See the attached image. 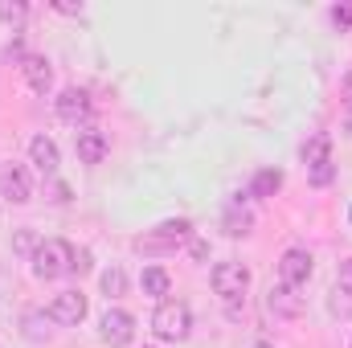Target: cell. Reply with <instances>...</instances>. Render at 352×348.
Returning a JSON list of instances; mask_svg holds the SVG:
<instances>
[{"instance_id": "obj_15", "label": "cell", "mask_w": 352, "mask_h": 348, "mask_svg": "<svg viewBox=\"0 0 352 348\" xmlns=\"http://www.w3.org/2000/svg\"><path fill=\"white\" fill-rule=\"evenodd\" d=\"M140 283H144V295H156V299H160V295H168V287H173V279H168V270H164V266H148Z\"/></svg>"}, {"instance_id": "obj_28", "label": "cell", "mask_w": 352, "mask_h": 348, "mask_svg": "<svg viewBox=\"0 0 352 348\" xmlns=\"http://www.w3.org/2000/svg\"><path fill=\"white\" fill-rule=\"evenodd\" d=\"M349 131H352V115H349Z\"/></svg>"}, {"instance_id": "obj_19", "label": "cell", "mask_w": 352, "mask_h": 348, "mask_svg": "<svg viewBox=\"0 0 352 348\" xmlns=\"http://www.w3.org/2000/svg\"><path fill=\"white\" fill-rule=\"evenodd\" d=\"M102 291H107V295H123V291H127V274H123L119 266L102 270Z\"/></svg>"}, {"instance_id": "obj_5", "label": "cell", "mask_w": 352, "mask_h": 348, "mask_svg": "<svg viewBox=\"0 0 352 348\" xmlns=\"http://www.w3.org/2000/svg\"><path fill=\"white\" fill-rule=\"evenodd\" d=\"M50 320H58V324H66V328L82 324V320H87V295H82V291H58L54 303H50Z\"/></svg>"}, {"instance_id": "obj_8", "label": "cell", "mask_w": 352, "mask_h": 348, "mask_svg": "<svg viewBox=\"0 0 352 348\" xmlns=\"http://www.w3.org/2000/svg\"><path fill=\"white\" fill-rule=\"evenodd\" d=\"M266 307L274 312V316H283V320H299L303 316V295H299V287H287V283H274L270 291H266Z\"/></svg>"}, {"instance_id": "obj_20", "label": "cell", "mask_w": 352, "mask_h": 348, "mask_svg": "<svg viewBox=\"0 0 352 348\" xmlns=\"http://www.w3.org/2000/svg\"><path fill=\"white\" fill-rule=\"evenodd\" d=\"M37 246H41V242H37L33 230H21V234L12 238V250H16V254H37Z\"/></svg>"}, {"instance_id": "obj_10", "label": "cell", "mask_w": 352, "mask_h": 348, "mask_svg": "<svg viewBox=\"0 0 352 348\" xmlns=\"http://www.w3.org/2000/svg\"><path fill=\"white\" fill-rule=\"evenodd\" d=\"M0 193L12 201V205H25L33 197V184H29V173L21 164H4L0 168Z\"/></svg>"}, {"instance_id": "obj_6", "label": "cell", "mask_w": 352, "mask_h": 348, "mask_svg": "<svg viewBox=\"0 0 352 348\" xmlns=\"http://www.w3.org/2000/svg\"><path fill=\"white\" fill-rule=\"evenodd\" d=\"M188 238H192V221L176 217V221L156 226V234H152V238H140V250H173V246L188 242Z\"/></svg>"}, {"instance_id": "obj_21", "label": "cell", "mask_w": 352, "mask_h": 348, "mask_svg": "<svg viewBox=\"0 0 352 348\" xmlns=\"http://www.w3.org/2000/svg\"><path fill=\"white\" fill-rule=\"evenodd\" d=\"M332 176H336V164L328 160V164H320V168H311V184H320V188H324V184H332Z\"/></svg>"}, {"instance_id": "obj_22", "label": "cell", "mask_w": 352, "mask_h": 348, "mask_svg": "<svg viewBox=\"0 0 352 348\" xmlns=\"http://www.w3.org/2000/svg\"><path fill=\"white\" fill-rule=\"evenodd\" d=\"M336 291H344V295L352 299V259L340 262V287H336Z\"/></svg>"}, {"instance_id": "obj_29", "label": "cell", "mask_w": 352, "mask_h": 348, "mask_svg": "<svg viewBox=\"0 0 352 348\" xmlns=\"http://www.w3.org/2000/svg\"><path fill=\"white\" fill-rule=\"evenodd\" d=\"M349 221H352V209H349Z\"/></svg>"}, {"instance_id": "obj_24", "label": "cell", "mask_w": 352, "mask_h": 348, "mask_svg": "<svg viewBox=\"0 0 352 348\" xmlns=\"http://www.w3.org/2000/svg\"><path fill=\"white\" fill-rule=\"evenodd\" d=\"M74 270H78V274H87V270H90V254H87V250H78V254H74Z\"/></svg>"}, {"instance_id": "obj_4", "label": "cell", "mask_w": 352, "mask_h": 348, "mask_svg": "<svg viewBox=\"0 0 352 348\" xmlns=\"http://www.w3.org/2000/svg\"><path fill=\"white\" fill-rule=\"evenodd\" d=\"M98 336H102L111 348L131 345V336H135V316L123 312V307H107L102 320H98Z\"/></svg>"}, {"instance_id": "obj_16", "label": "cell", "mask_w": 352, "mask_h": 348, "mask_svg": "<svg viewBox=\"0 0 352 348\" xmlns=\"http://www.w3.org/2000/svg\"><path fill=\"white\" fill-rule=\"evenodd\" d=\"M278 188H283V173L278 168H263L254 176V184H250V197H274Z\"/></svg>"}, {"instance_id": "obj_2", "label": "cell", "mask_w": 352, "mask_h": 348, "mask_svg": "<svg viewBox=\"0 0 352 348\" xmlns=\"http://www.w3.org/2000/svg\"><path fill=\"white\" fill-rule=\"evenodd\" d=\"M152 328H156V336H160V340H184V336H188V328H192V316H188V307H184V303L164 299V303L156 307V316H152Z\"/></svg>"}, {"instance_id": "obj_18", "label": "cell", "mask_w": 352, "mask_h": 348, "mask_svg": "<svg viewBox=\"0 0 352 348\" xmlns=\"http://www.w3.org/2000/svg\"><path fill=\"white\" fill-rule=\"evenodd\" d=\"M25 17H29V8L21 0H0V21L4 25H25Z\"/></svg>"}, {"instance_id": "obj_27", "label": "cell", "mask_w": 352, "mask_h": 348, "mask_svg": "<svg viewBox=\"0 0 352 348\" xmlns=\"http://www.w3.org/2000/svg\"><path fill=\"white\" fill-rule=\"evenodd\" d=\"M254 348H270V345H263V340H258V345H254Z\"/></svg>"}, {"instance_id": "obj_12", "label": "cell", "mask_w": 352, "mask_h": 348, "mask_svg": "<svg viewBox=\"0 0 352 348\" xmlns=\"http://www.w3.org/2000/svg\"><path fill=\"white\" fill-rule=\"evenodd\" d=\"M21 74H25V83L37 90V94H45V90L54 87V66H50L41 54H29V58H21Z\"/></svg>"}, {"instance_id": "obj_7", "label": "cell", "mask_w": 352, "mask_h": 348, "mask_svg": "<svg viewBox=\"0 0 352 348\" xmlns=\"http://www.w3.org/2000/svg\"><path fill=\"white\" fill-rule=\"evenodd\" d=\"M307 279H311V254H307L303 246H291V250L278 259V283H287V287H307Z\"/></svg>"}, {"instance_id": "obj_9", "label": "cell", "mask_w": 352, "mask_h": 348, "mask_svg": "<svg viewBox=\"0 0 352 348\" xmlns=\"http://www.w3.org/2000/svg\"><path fill=\"white\" fill-rule=\"evenodd\" d=\"M54 111H58V119H62V123H74V127H78V123L90 115V94H87V90H78V87H66L62 94H58Z\"/></svg>"}, {"instance_id": "obj_17", "label": "cell", "mask_w": 352, "mask_h": 348, "mask_svg": "<svg viewBox=\"0 0 352 348\" xmlns=\"http://www.w3.org/2000/svg\"><path fill=\"white\" fill-rule=\"evenodd\" d=\"M250 226H254V217H250L246 209H238V205H234V209L226 213V234H230V238H246V234H250Z\"/></svg>"}, {"instance_id": "obj_13", "label": "cell", "mask_w": 352, "mask_h": 348, "mask_svg": "<svg viewBox=\"0 0 352 348\" xmlns=\"http://www.w3.org/2000/svg\"><path fill=\"white\" fill-rule=\"evenodd\" d=\"M29 156H33L37 173H45V176H54V173H58V144H54L50 135H37V140L29 144Z\"/></svg>"}, {"instance_id": "obj_14", "label": "cell", "mask_w": 352, "mask_h": 348, "mask_svg": "<svg viewBox=\"0 0 352 348\" xmlns=\"http://www.w3.org/2000/svg\"><path fill=\"white\" fill-rule=\"evenodd\" d=\"M332 160V135L328 131H316L307 144H303V164L307 168H320V164H328Z\"/></svg>"}, {"instance_id": "obj_11", "label": "cell", "mask_w": 352, "mask_h": 348, "mask_svg": "<svg viewBox=\"0 0 352 348\" xmlns=\"http://www.w3.org/2000/svg\"><path fill=\"white\" fill-rule=\"evenodd\" d=\"M74 148H78V160H82V164H102V156L111 152V140H107L102 131L87 127V131H78Z\"/></svg>"}, {"instance_id": "obj_23", "label": "cell", "mask_w": 352, "mask_h": 348, "mask_svg": "<svg viewBox=\"0 0 352 348\" xmlns=\"http://www.w3.org/2000/svg\"><path fill=\"white\" fill-rule=\"evenodd\" d=\"M332 21H336L340 29H352V4H336V8H332Z\"/></svg>"}, {"instance_id": "obj_25", "label": "cell", "mask_w": 352, "mask_h": 348, "mask_svg": "<svg viewBox=\"0 0 352 348\" xmlns=\"http://www.w3.org/2000/svg\"><path fill=\"white\" fill-rule=\"evenodd\" d=\"M54 8H58V12H66V17H78V12H82V4H62V0H58Z\"/></svg>"}, {"instance_id": "obj_3", "label": "cell", "mask_w": 352, "mask_h": 348, "mask_svg": "<svg viewBox=\"0 0 352 348\" xmlns=\"http://www.w3.org/2000/svg\"><path fill=\"white\" fill-rule=\"evenodd\" d=\"M246 287H250V270H246L242 262H217V266H213V291H217L221 299L238 303V299L246 295Z\"/></svg>"}, {"instance_id": "obj_1", "label": "cell", "mask_w": 352, "mask_h": 348, "mask_svg": "<svg viewBox=\"0 0 352 348\" xmlns=\"http://www.w3.org/2000/svg\"><path fill=\"white\" fill-rule=\"evenodd\" d=\"M70 270H74V246L70 242L50 238V242L37 246V254H33V274L37 279H62Z\"/></svg>"}, {"instance_id": "obj_26", "label": "cell", "mask_w": 352, "mask_h": 348, "mask_svg": "<svg viewBox=\"0 0 352 348\" xmlns=\"http://www.w3.org/2000/svg\"><path fill=\"white\" fill-rule=\"evenodd\" d=\"M344 98H349V107H352V74L344 78Z\"/></svg>"}]
</instances>
